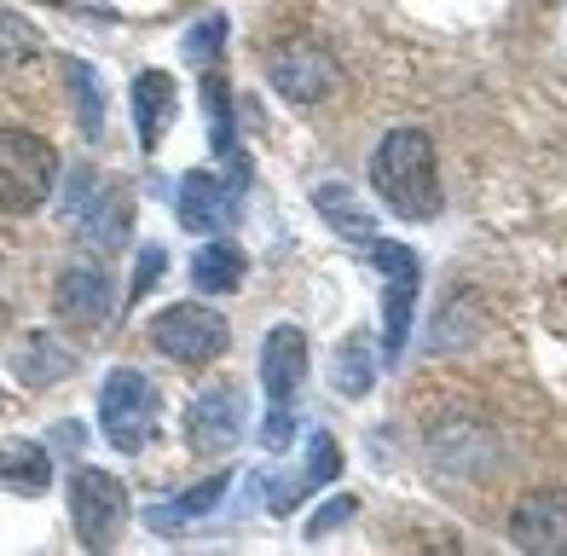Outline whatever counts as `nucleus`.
<instances>
[{"mask_svg":"<svg viewBox=\"0 0 567 556\" xmlns=\"http://www.w3.org/2000/svg\"><path fill=\"white\" fill-rule=\"evenodd\" d=\"M371 186L400 220L441 215L446 192H441V174H434V140L423 128H394L371 157Z\"/></svg>","mask_w":567,"mask_h":556,"instance_id":"f257e3e1","label":"nucleus"},{"mask_svg":"<svg viewBox=\"0 0 567 556\" xmlns=\"http://www.w3.org/2000/svg\"><path fill=\"white\" fill-rule=\"evenodd\" d=\"M157 418H163V394L145 371L122 365L105 377V389H99V423H105V441L116 452H127V459L145 452L157 441Z\"/></svg>","mask_w":567,"mask_h":556,"instance_id":"f03ea898","label":"nucleus"},{"mask_svg":"<svg viewBox=\"0 0 567 556\" xmlns=\"http://www.w3.org/2000/svg\"><path fill=\"white\" fill-rule=\"evenodd\" d=\"M59 181V151L41 134L7 128L0 134V209L7 215H35Z\"/></svg>","mask_w":567,"mask_h":556,"instance_id":"7ed1b4c3","label":"nucleus"},{"mask_svg":"<svg viewBox=\"0 0 567 556\" xmlns=\"http://www.w3.org/2000/svg\"><path fill=\"white\" fill-rule=\"evenodd\" d=\"M371 267L389 272V285H382V360H400L405 353V337H411V313H417V285H423V267L411 256L405 244H389V238H371L365 244Z\"/></svg>","mask_w":567,"mask_h":556,"instance_id":"20e7f679","label":"nucleus"},{"mask_svg":"<svg viewBox=\"0 0 567 556\" xmlns=\"http://www.w3.org/2000/svg\"><path fill=\"white\" fill-rule=\"evenodd\" d=\"M151 342H157V353H168V360L179 365H209L226 353L231 331L226 319L209 313L203 301H174V308H163L157 319H151Z\"/></svg>","mask_w":567,"mask_h":556,"instance_id":"39448f33","label":"nucleus"},{"mask_svg":"<svg viewBox=\"0 0 567 556\" xmlns=\"http://www.w3.org/2000/svg\"><path fill=\"white\" fill-rule=\"evenodd\" d=\"M70 516H75V534H82L87 550H111L122 522H127V487L105 470H75L70 482Z\"/></svg>","mask_w":567,"mask_h":556,"instance_id":"423d86ee","label":"nucleus"},{"mask_svg":"<svg viewBox=\"0 0 567 556\" xmlns=\"http://www.w3.org/2000/svg\"><path fill=\"white\" fill-rule=\"evenodd\" d=\"M267 75L284 99H296V105H319V99H330L342 87V64L330 59V47H319V41H284L267 59Z\"/></svg>","mask_w":567,"mask_h":556,"instance_id":"0eeeda50","label":"nucleus"},{"mask_svg":"<svg viewBox=\"0 0 567 556\" xmlns=\"http://www.w3.org/2000/svg\"><path fill=\"white\" fill-rule=\"evenodd\" d=\"M244 418H249L244 389L220 383V389H209V394H197L192 412H186V441H192V452H203V459H226V452L244 441Z\"/></svg>","mask_w":567,"mask_h":556,"instance_id":"6e6552de","label":"nucleus"},{"mask_svg":"<svg viewBox=\"0 0 567 556\" xmlns=\"http://www.w3.org/2000/svg\"><path fill=\"white\" fill-rule=\"evenodd\" d=\"M238 204H244V181H215L209 168L179 174L174 215L186 233H226V226L238 220Z\"/></svg>","mask_w":567,"mask_h":556,"instance_id":"1a4fd4ad","label":"nucleus"},{"mask_svg":"<svg viewBox=\"0 0 567 556\" xmlns=\"http://www.w3.org/2000/svg\"><path fill=\"white\" fill-rule=\"evenodd\" d=\"M111 308H116V285H111L105 267H99V261L64 267V278H59V313H64L70 325L99 331V325L111 319Z\"/></svg>","mask_w":567,"mask_h":556,"instance_id":"9d476101","label":"nucleus"},{"mask_svg":"<svg viewBox=\"0 0 567 556\" xmlns=\"http://www.w3.org/2000/svg\"><path fill=\"white\" fill-rule=\"evenodd\" d=\"M307 383V337L301 325H272L261 342V389L272 406H290Z\"/></svg>","mask_w":567,"mask_h":556,"instance_id":"9b49d317","label":"nucleus"},{"mask_svg":"<svg viewBox=\"0 0 567 556\" xmlns=\"http://www.w3.org/2000/svg\"><path fill=\"white\" fill-rule=\"evenodd\" d=\"M509 539L522 550H567V493H533L515 504Z\"/></svg>","mask_w":567,"mask_h":556,"instance_id":"f8f14e48","label":"nucleus"},{"mask_svg":"<svg viewBox=\"0 0 567 556\" xmlns=\"http://www.w3.org/2000/svg\"><path fill=\"white\" fill-rule=\"evenodd\" d=\"M337 475H342V446H337V435H324V429H319V435L307 441V470H301V482H296V487H284V493H272V498H267V511H272V516H290L307 493L330 487Z\"/></svg>","mask_w":567,"mask_h":556,"instance_id":"ddd939ff","label":"nucleus"},{"mask_svg":"<svg viewBox=\"0 0 567 556\" xmlns=\"http://www.w3.org/2000/svg\"><path fill=\"white\" fill-rule=\"evenodd\" d=\"M313 209L324 215L330 233L348 238V244H371V238H377V215L359 204V192L342 186V181H324V186L313 192Z\"/></svg>","mask_w":567,"mask_h":556,"instance_id":"4468645a","label":"nucleus"},{"mask_svg":"<svg viewBox=\"0 0 567 556\" xmlns=\"http://www.w3.org/2000/svg\"><path fill=\"white\" fill-rule=\"evenodd\" d=\"M168 116H174V75L168 70H140V82H134V128H140L145 151L163 145Z\"/></svg>","mask_w":567,"mask_h":556,"instance_id":"2eb2a0df","label":"nucleus"},{"mask_svg":"<svg viewBox=\"0 0 567 556\" xmlns=\"http://www.w3.org/2000/svg\"><path fill=\"white\" fill-rule=\"evenodd\" d=\"M0 487L47 493L53 487V452H47L41 441H0Z\"/></svg>","mask_w":567,"mask_h":556,"instance_id":"dca6fc26","label":"nucleus"},{"mask_svg":"<svg viewBox=\"0 0 567 556\" xmlns=\"http://www.w3.org/2000/svg\"><path fill=\"white\" fill-rule=\"evenodd\" d=\"M220 498H226V475H209V482L186 487L179 498L151 504V511H145V527H157V534H174V527H186V522H197V516H209Z\"/></svg>","mask_w":567,"mask_h":556,"instance_id":"f3484780","label":"nucleus"},{"mask_svg":"<svg viewBox=\"0 0 567 556\" xmlns=\"http://www.w3.org/2000/svg\"><path fill=\"white\" fill-rule=\"evenodd\" d=\"M75 371V353L59 342V337H23L18 342V377L30 389H53Z\"/></svg>","mask_w":567,"mask_h":556,"instance_id":"a211bd4d","label":"nucleus"},{"mask_svg":"<svg viewBox=\"0 0 567 556\" xmlns=\"http://www.w3.org/2000/svg\"><path fill=\"white\" fill-rule=\"evenodd\" d=\"M244 249L238 244H203L197 256H192V285L203 290V296H231L244 285Z\"/></svg>","mask_w":567,"mask_h":556,"instance_id":"6ab92c4d","label":"nucleus"},{"mask_svg":"<svg viewBox=\"0 0 567 556\" xmlns=\"http://www.w3.org/2000/svg\"><path fill=\"white\" fill-rule=\"evenodd\" d=\"M203 111H209V145L226 163H238V134H231V87L209 70L203 75Z\"/></svg>","mask_w":567,"mask_h":556,"instance_id":"aec40b11","label":"nucleus"},{"mask_svg":"<svg viewBox=\"0 0 567 556\" xmlns=\"http://www.w3.org/2000/svg\"><path fill=\"white\" fill-rule=\"evenodd\" d=\"M330 383H337V394H348V400L371 394V383H377V360H371V348L359 342V337H348V342L337 348V371H330Z\"/></svg>","mask_w":567,"mask_h":556,"instance_id":"412c9836","label":"nucleus"},{"mask_svg":"<svg viewBox=\"0 0 567 556\" xmlns=\"http://www.w3.org/2000/svg\"><path fill=\"white\" fill-rule=\"evenodd\" d=\"M70 87H75V111H82V134L99 140V134H105V93H99L93 64L70 59Z\"/></svg>","mask_w":567,"mask_h":556,"instance_id":"4be33fe9","label":"nucleus"},{"mask_svg":"<svg viewBox=\"0 0 567 556\" xmlns=\"http://www.w3.org/2000/svg\"><path fill=\"white\" fill-rule=\"evenodd\" d=\"M220 41H226V18H220V12H209V18H197L192 30H186L179 53H186V64L209 70V64H215V53H220Z\"/></svg>","mask_w":567,"mask_h":556,"instance_id":"5701e85b","label":"nucleus"},{"mask_svg":"<svg viewBox=\"0 0 567 556\" xmlns=\"http://www.w3.org/2000/svg\"><path fill=\"white\" fill-rule=\"evenodd\" d=\"M93 215H99V174L93 168H75L70 174V192H64V226L93 220Z\"/></svg>","mask_w":567,"mask_h":556,"instance_id":"b1692460","label":"nucleus"},{"mask_svg":"<svg viewBox=\"0 0 567 556\" xmlns=\"http://www.w3.org/2000/svg\"><path fill=\"white\" fill-rule=\"evenodd\" d=\"M41 47V35L30 30L23 18H12V12H0V64H12V59H30Z\"/></svg>","mask_w":567,"mask_h":556,"instance_id":"393cba45","label":"nucleus"},{"mask_svg":"<svg viewBox=\"0 0 567 556\" xmlns=\"http://www.w3.org/2000/svg\"><path fill=\"white\" fill-rule=\"evenodd\" d=\"M163 261H168V256H163L157 244H145V249H140V272H134V285H127V308H134L140 296H151V290H157V278H163Z\"/></svg>","mask_w":567,"mask_h":556,"instance_id":"a878e982","label":"nucleus"},{"mask_svg":"<svg viewBox=\"0 0 567 556\" xmlns=\"http://www.w3.org/2000/svg\"><path fill=\"white\" fill-rule=\"evenodd\" d=\"M353 511H359V498H330L324 511H319L313 522H307V539H319V534H330V527H342Z\"/></svg>","mask_w":567,"mask_h":556,"instance_id":"bb28decb","label":"nucleus"},{"mask_svg":"<svg viewBox=\"0 0 567 556\" xmlns=\"http://www.w3.org/2000/svg\"><path fill=\"white\" fill-rule=\"evenodd\" d=\"M290 429H296V423H290V406H272L267 423H261V446H267V452H284V446H290Z\"/></svg>","mask_w":567,"mask_h":556,"instance_id":"cd10ccee","label":"nucleus"}]
</instances>
